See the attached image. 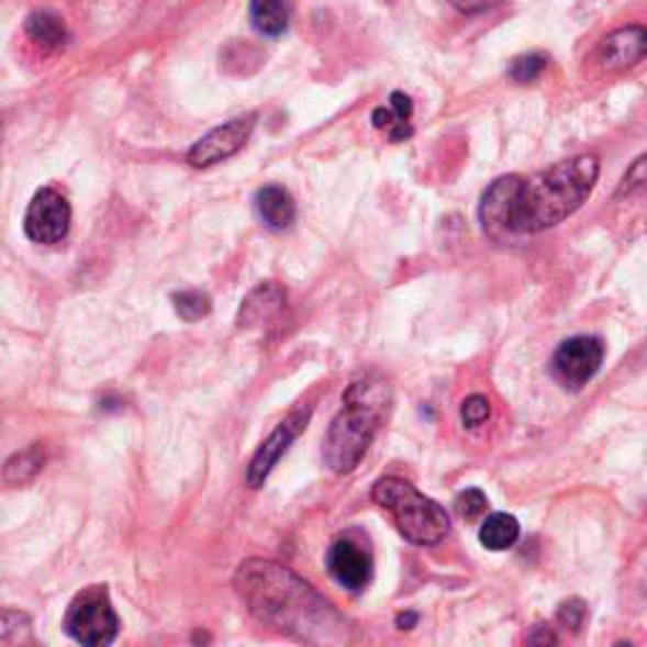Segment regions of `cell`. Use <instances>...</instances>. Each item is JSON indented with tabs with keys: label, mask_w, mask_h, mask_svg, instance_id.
Instances as JSON below:
<instances>
[{
	"label": "cell",
	"mask_w": 647,
	"mask_h": 647,
	"mask_svg": "<svg viewBox=\"0 0 647 647\" xmlns=\"http://www.w3.org/2000/svg\"><path fill=\"white\" fill-rule=\"evenodd\" d=\"M596 178H600V159L594 155L565 159L532 178L521 175L499 178L483 192V231L495 241L549 231L587 203Z\"/></svg>",
	"instance_id": "obj_1"
},
{
	"label": "cell",
	"mask_w": 647,
	"mask_h": 647,
	"mask_svg": "<svg viewBox=\"0 0 647 647\" xmlns=\"http://www.w3.org/2000/svg\"><path fill=\"white\" fill-rule=\"evenodd\" d=\"M233 587L260 625L311 645L337 640L344 625L339 612L306 579L279 561L246 559L235 569Z\"/></svg>",
	"instance_id": "obj_2"
},
{
	"label": "cell",
	"mask_w": 647,
	"mask_h": 647,
	"mask_svg": "<svg viewBox=\"0 0 647 647\" xmlns=\"http://www.w3.org/2000/svg\"><path fill=\"white\" fill-rule=\"evenodd\" d=\"M392 405L390 384L382 377L367 375L344 392V408L332 420L324 438V464L332 473H352L367 456Z\"/></svg>",
	"instance_id": "obj_3"
},
{
	"label": "cell",
	"mask_w": 647,
	"mask_h": 647,
	"mask_svg": "<svg viewBox=\"0 0 647 647\" xmlns=\"http://www.w3.org/2000/svg\"><path fill=\"white\" fill-rule=\"evenodd\" d=\"M372 501L388 511L400 534L417 546H438L450 534V518L440 503L420 493L405 478H380L372 486Z\"/></svg>",
	"instance_id": "obj_4"
},
{
	"label": "cell",
	"mask_w": 647,
	"mask_h": 647,
	"mask_svg": "<svg viewBox=\"0 0 647 647\" xmlns=\"http://www.w3.org/2000/svg\"><path fill=\"white\" fill-rule=\"evenodd\" d=\"M64 633L81 645L104 647L116 640L120 617L104 584H91L74 596L64 615Z\"/></svg>",
	"instance_id": "obj_5"
},
{
	"label": "cell",
	"mask_w": 647,
	"mask_h": 647,
	"mask_svg": "<svg viewBox=\"0 0 647 647\" xmlns=\"http://www.w3.org/2000/svg\"><path fill=\"white\" fill-rule=\"evenodd\" d=\"M604 359V344L596 337H571L559 344L551 357V375L561 388L579 390L600 372Z\"/></svg>",
	"instance_id": "obj_6"
},
{
	"label": "cell",
	"mask_w": 647,
	"mask_h": 647,
	"mask_svg": "<svg viewBox=\"0 0 647 647\" xmlns=\"http://www.w3.org/2000/svg\"><path fill=\"white\" fill-rule=\"evenodd\" d=\"M71 228V205L62 192L54 188H41L29 203L26 217H23V231L29 241L41 246H54L62 243Z\"/></svg>",
	"instance_id": "obj_7"
},
{
	"label": "cell",
	"mask_w": 647,
	"mask_h": 647,
	"mask_svg": "<svg viewBox=\"0 0 647 647\" xmlns=\"http://www.w3.org/2000/svg\"><path fill=\"white\" fill-rule=\"evenodd\" d=\"M309 417H311V405H299L297 410H291L279 425H276V431L268 435L264 443H260V448L254 453V458H250V464L246 468V481L250 489H260V486L266 483V478L271 476L276 464L286 456V450L291 448V443L306 431Z\"/></svg>",
	"instance_id": "obj_8"
},
{
	"label": "cell",
	"mask_w": 647,
	"mask_h": 647,
	"mask_svg": "<svg viewBox=\"0 0 647 647\" xmlns=\"http://www.w3.org/2000/svg\"><path fill=\"white\" fill-rule=\"evenodd\" d=\"M256 114H241L233 116L231 122L221 124L213 132H208L205 137H200L196 145L190 147L188 153V165L196 167V170H205V167H213L223 159L233 157L241 153L243 145H246L250 132L256 127Z\"/></svg>",
	"instance_id": "obj_9"
},
{
	"label": "cell",
	"mask_w": 647,
	"mask_h": 647,
	"mask_svg": "<svg viewBox=\"0 0 647 647\" xmlns=\"http://www.w3.org/2000/svg\"><path fill=\"white\" fill-rule=\"evenodd\" d=\"M326 569H330V575L337 579L342 587H347L349 592H359L365 590L369 579H372V554H369L362 544L349 539V536H342V539L330 546Z\"/></svg>",
	"instance_id": "obj_10"
},
{
	"label": "cell",
	"mask_w": 647,
	"mask_h": 647,
	"mask_svg": "<svg viewBox=\"0 0 647 647\" xmlns=\"http://www.w3.org/2000/svg\"><path fill=\"white\" fill-rule=\"evenodd\" d=\"M286 311V289L276 281L258 283L243 299L238 311V326L246 332H260L281 322Z\"/></svg>",
	"instance_id": "obj_11"
},
{
	"label": "cell",
	"mask_w": 647,
	"mask_h": 647,
	"mask_svg": "<svg viewBox=\"0 0 647 647\" xmlns=\"http://www.w3.org/2000/svg\"><path fill=\"white\" fill-rule=\"evenodd\" d=\"M645 56H647V29L637 26V23L612 31L602 44V64L612 71L640 64Z\"/></svg>",
	"instance_id": "obj_12"
},
{
	"label": "cell",
	"mask_w": 647,
	"mask_h": 647,
	"mask_svg": "<svg viewBox=\"0 0 647 647\" xmlns=\"http://www.w3.org/2000/svg\"><path fill=\"white\" fill-rule=\"evenodd\" d=\"M258 217L271 231H289L297 223V203H293L291 192L281 185H266L256 196Z\"/></svg>",
	"instance_id": "obj_13"
},
{
	"label": "cell",
	"mask_w": 647,
	"mask_h": 647,
	"mask_svg": "<svg viewBox=\"0 0 647 647\" xmlns=\"http://www.w3.org/2000/svg\"><path fill=\"white\" fill-rule=\"evenodd\" d=\"M250 23L266 38H279L289 29V3L286 0H250Z\"/></svg>",
	"instance_id": "obj_14"
},
{
	"label": "cell",
	"mask_w": 647,
	"mask_h": 647,
	"mask_svg": "<svg viewBox=\"0 0 647 647\" xmlns=\"http://www.w3.org/2000/svg\"><path fill=\"white\" fill-rule=\"evenodd\" d=\"M26 33L33 44L46 48V52H58V48H64L66 41H69V33H66L62 19H56L54 13L46 11H36L29 15Z\"/></svg>",
	"instance_id": "obj_15"
},
{
	"label": "cell",
	"mask_w": 647,
	"mask_h": 647,
	"mask_svg": "<svg viewBox=\"0 0 647 647\" xmlns=\"http://www.w3.org/2000/svg\"><path fill=\"white\" fill-rule=\"evenodd\" d=\"M521 526L518 521L511 514H491L483 521L481 532H478V539L491 551H506L518 542Z\"/></svg>",
	"instance_id": "obj_16"
},
{
	"label": "cell",
	"mask_w": 647,
	"mask_h": 647,
	"mask_svg": "<svg viewBox=\"0 0 647 647\" xmlns=\"http://www.w3.org/2000/svg\"><path fill=\"white\" fill-rule=\"evenodd\" d=\"M44 468V448L38 443H33L31 448L15 453V456L8 460L3 470V481L8 486H23L33 481Z\"/></svg>",
	"instance_id": "obj_17"
},
{
	"label": "cell",
	"mask_w": 647,
	"mask_h": 647,
	"mask_svg": "<svg viewBox=\"0 0 647 647\" xmlns=\"http://www.w3.org/2000/svg\"><path fill=\"white\" fill-rule=\"evenodd\" d=\"M172 304L175 311H178V316L185 319V322H200V319H205L210 314V297L203 291H178L172 293Z\"/></svg>",
	"instance_id": "obj_18"
},
{
	"label": "cell",
	"mask_w": 647,
	"mask_h": 647,
	"mask_svg": "<svg viewBox=\"0 0 647 647\" xmlns=\"http://www.w3.org/2000/svg\"><path fill=\"white\" fill-rule=\"evenodd\" d=\"M647 192V155L637 157L633 167L625 172V178H622L620 188L615 192V198H637V196H645Z\"/></svg>",
	"instance_id": "obj_19"
},
{
	"label": "cell",
	"mask_w": 647,
	"mask_h": 647,
	"mask_svg": "<svg viewBox=\"0 0 647 647\" xmlns=\"http://www.w3.org/2000/svg\"><path fill=\"white\" fill-rule=\"evenodd\" d=\"M546 69V56L542 54H526V56H518L514 58V64H511V79L518 81V83H528L534 79H539Z\"/></svg>",
	"instance_id": "obj_20"
},
{
	"label": "cell",
	"mask_w": 647,
	"mask_h": 647,
	"mask_svg": "<svg viewBox=\"0 0 647 647\" xmlns=\"http://www.w3.org/2000/svg\"><path fill=\"white\" fill-rule=\"evenodd\" d=\"M486 509H489V499L478 489H468L456 499V514L466 521H476L478 516H483Z\"/></svg>",
	"instance_id": "obj_21"
},
{
	"label": "cell",
	"mask_w": 647,
	"mask_h": 647,
	"mask_svg": "<svg viewBox=\"0 0 647 647\" xmlns=\"http://www.w3.org/2000/svg\"><path fill=\"white\" fill-rule=\"evenodd\" d=\"M489 417H491L489 398H483V394H470V398L464 400V408H460V420H464L466 427L483 425Z\"/></svg>",
	"instance_id": "obj_22"
},
{
	"label": "cell",
	"mask_w": 647,
	"mask_h": 647,
	"mask_svg": "<svg viewBox=\"0 0 647 647\" xmlns=\"http://www.w3.org/2000/svg\"><path fill=\"white\" fill-rule=\"evenodd\" d=\"M584 617H587V604L582 600H569L559 607V620L565 622L567 627L575 629V633L579 627H582Z\"/></svg>",
	"instance_id": "obj_23"
},
{
	"label": "cell",
	"mask_w": 647,
	"mask_h": 647,
	"mask_svg": "<svg viewBox=\"0 0 647 647\" xmlns=\"http://www.w3.org/2000/svg\"><path fill=\"white\" fill-rule=\"evenodd\" d=\"M448 3L456 8V11H460V13H468V15H473V13H483V11H491L493 5H499L501 0H448Z\"/></svg>",
	"instance_id": "obj_24"
},
{
	"label": "cell",
	"mask_w": 647,
	"mask_h": 647,
	"mask_svg": "<svg viewBox=\"0 0 647 647\" xmlns=\"http://www.w3.org/2000/svg\"><path fill=\"white\" fill-rule=\"evenodd\" d=\"M390 107L394 109V114H398L402 122H410V116H413V99L402 94V91H392Z\"/></svg>",
	"instance_id": "obj_25"
},
{
	"label": "cell",
	"mask_w": 647,
	"mask_h": 647,
	"mask_svg": "<svg viewBox=\"0 0 647 647\" xmlns=\"http://www.w3.org/2000/svg\"><path fill=\"white\" fill-rule=\"evenodd\" d=\"M415 622H417V615H413V612H408V615H400L398 617V627L400 629H410V627L415 625Z\"/></svg>",
	"instance_id": "obj_26"
}]
</instances>
